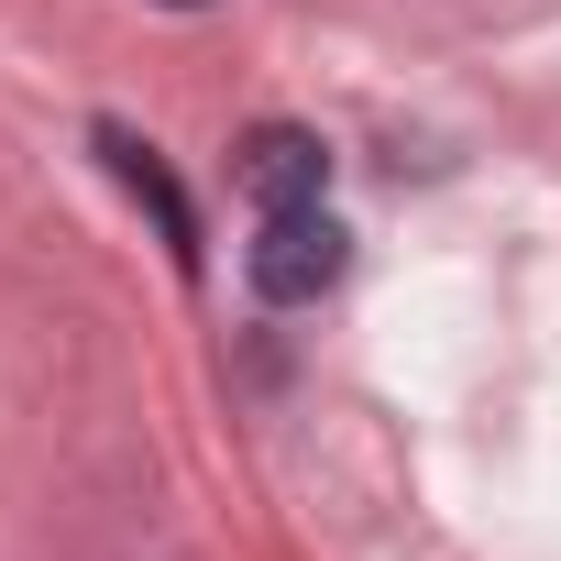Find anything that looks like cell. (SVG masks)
Here are the masks:
<instances>
[{"mask_svg": "<svg viewBox=\"0 0 561 561\" xmlns=\"http://www.w3.org/2000/svg\"><path fill=\"white\" fill-rule=\"evenodd\" d=\"M342 264H353V231L331 220V198H309V209H264V231L242 242V275H253L264 309H320V298L342 287Z\"/></svg>", "mask_w": 561, "mask_h": 561, "instance_id": "cell-1", "label": "cell"}, {"mask_svg": "<svg viewBox=\"0 0 561 561\" xmlns=\"http://www.w3.org/2000/svg\"><path fill=\"white\" fill-rule=\"evenodd\" d=\"M231 176H242L253 209H309V198H331V144L309 122H253L242 154H231Z\"/></svg>", "mask_w": 561, "mask_h": 561, "instance_id": "cell-2", "label": "cell"}, {"mask_svg": "<svg viewBox=\"0 0 561 561\" xmlns=\"http://www.w3.org/2000/svg\"><path fill=\"white\" fill-rule=\"evenodd\" d=\"M89 144H100V165H111V176H122V187H133V198L154 209V231H165V253H176V264L198 275V209H187V187L165 176V154H154V144L133 133V122H100Z\"/></svg>", "mask_w": 561, "mask_h": 561, "instance_id": "cell-3", "label": "cell"}, {"mask_svg": "<svg viewBox=\"0 0 561 561\" xmlns=\"http://www.w3.org/2000/svg\"><path fill=\"white\" fill-rule=\"evenodd\" d=\"M165 12H198V0H165Z\"/></svg>", "mask_w": 561, "mask_h": 561, "instance_id": "cell-4", "label": "cell"}]
</instances>
